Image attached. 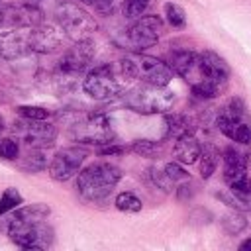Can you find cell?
Listing matches in <instances>:
<instances>
[{
  "label": "cell",
  "instance_id": "cell-1",
  "mask_svg": "<svg viewBox=\"0 0 251 251\" xmlns=\"http://www.w3.org/2000/svg\"><path fill=\"white\" fill-rule=\"evenodd\" d=\"M120 178H122V173L118 167L110 163H96L78 173L76 190L84 200L100 202L112 194Z\"/></svg>",
  "mask_w": 251,
  "mask_h": 251
},
{
  "label": "cell",
  "instance_id": "cell-2",
  "mask_svg": "<svg viewBox=\"0 0 251 251\" xmlns=\"http://www.w3.org/2000/svg\"><path fill=\"white\" fill-rule=\"evenodd\" d=\"M120 67L127 80H141L157 86H169L175 73L169 63L143 53H127L120 61Z\"/></svg>",
  "mask_w": 251,
  "mask_h": 251
},
{
  "label": "cell",
  "instance_id": "cell-3",
  "mask_svg": "<svg viewBox=\"0 0 251 251\" xmlns=\"http://www.w3.org/2000/svg\"><path fill=\"white\" fill-rule=\"evenodd\" d=\"M126 108L137 114H167L175 104V94L167 86L147 84L141 82L139 86H133L124 92L122 96Z\"/></svg>",
  "mask_w": 251,
  "mask_h": 251
},
{
  "label": "cell",
  "instance_id": "cell-4",
  "mask_svg": "<svg viewBox=\"0 0 251 251\" xmlns=\"http://www.w3.org/2000/svg\"><path fill=\"white\" fill-rule=\"evenodd\" d=\"M126 80L127 76L122 67L116 69L114 65H100L88 71L82 80V90L94 100H112L122 94Z\"/></svg>",
  "mask_w": 251,
  "mask_h": 251
},
{
  "label": "cell",
  "instance_id": "cell-5",
  "mask_svg": "<svg viewBox=\"0 0 251 251\" xmlns=\"http://www.w3.org/2000/svg\"><path fill=\"white\" fill-rule=\"evenodd\" d=\"M71 139L78 143H94V145H108L114 141V129L110 118L104 112L82 114L69 126Z\"/></svg>",
  "mask_w": 251,
  "mask_h": 251
},
{
  "label": "cell",
  "instance_id": "cell-6",
  "mask_svg": "<svg viewBox=\"0 0 251 251\" xmlns=\"http://www.w3.org/2000/svg\"><path fill=\"white\" fill-rule=\"evenodd\" d=\"M57 22L71 41L90 39V35L96 31L94 18L84 8L73 2H63L57 6Z\"/></svg>",
  "mask_w": 251,
  "mask_h": 251
},
{
  "label": "cell",
  "instance_id": "cell-7",
  "mask_svg": "<svg viewBox=\"0 0 251 251\" xmlns=\"http://www.w3.org/2000/svg\"><path fill=\"white\" fill-rule=\"evenodd\" d=\"M10 239L22 249H47L53 241V231L43 222L12 218L8 226Z\"/></svg>",
  "mask_w": 251,
  "mask_h": 251
},
{
  "label": "cell",
  "instance_id": "cell-8",
  "mask_svg": "<svg viewBox=\"0 0 251 251\" xmlns=\"http://www.w3.org/2000/svg\"><path fill=\"white\" fill-rule=\"evenodd\" d=\"M165 31V24L159 16L155 14H149V16H139L137 22L127 29V43L131 45V49L135 51H143V49H149L153 47L161 33Z\"/></svg>",
  "mask_w": 251,
  "mask_h": 251
},
{
  "label": "cell",
  "instance_id": "cell-9",
  "mask_svg": "<svg viewBox=\"0 0 251 251\" xmlns=\"http://www.w3.org/2000/svg\"><path fill=\"white\" fill-rule=\"evenodd\" d=\"M14 131L20 133L22 141L27 147L45 149L51 147L57 139V127L53 124H47L45 120H24L14 124Z\"/></svg>",
  "mask_w": 251,
  "mask_h": 251
},
{
  "label": "cell",
  "instance_id": "cell-10",
  "mask_svg": "<svg viewBox=\"0 0 251 251\" xmlns=\"http://www.w3.org/2000/svg\"><path fill=\"white\" fill-rule=\"evenodd\" d=\"M86 159V151L78 149V147H65L61 151H57L49 163V176L57 182H65L69 178H73L80 165Z\"/></svg>",
  "mask_w": 251,
  "mask_h": 251
},
{
  "label": "cell",
  "instance_id": "cell-11",
  "mask_svg": "<svg viewBox=\"0 0 251 251\" xmlns=\"http://www.w3.org/2000/svg\"><path fill=\"white\" fill-rule=\"evenodd\" d=\"M94 53H96V47L90 39L75 41V45L59 61V75L69 76V78L80 75L94 59Z\"/></svg>",
  "mask_w": 251,
  "mask_h": 251
},
{
  "label": "cell",
  "instance_id": "cell-12",
  "mask_svg": "<svg viewBox=\"0 0 251 251\" xmlns=\"http://www.w3.org/2000/svg\"><path fill=\"white\" fill-rule=\"evenodd\" d=\"M33 53L29 43V27H16L0 33V59L16 61Z\"/></svg>",
  "mask_w": 251,
  "mask_h": 251
},
{
  "label": "cell",
  "instance_id": "cell-13",
  "mask_svg": "<svg viewBox=\"0 0 251 251\" xmlns=\"http://www.w3.org/2000/svg\"><path fill=\"white\" fill-rule=\"evenodd\" d=\"M2 14H4V25L37 27L43 24V12L31 2H24L18 6H4Z\"/></svg>",
  "mask_w": 251,
  "mask_h": 251
},
{
  "label": "cell",
  "instance_id": "cell-14",
  "mask_svg": "<svg viewBox=\"0 0 251 251\" xmlns=\"http://www.w3.org/2000/svg\"><path fill=\"white\" fill-rule=\"evenodd\" d=\"M29 43L33 53H55L63 45V31L45 24L29 27Z\"/></svg>",
  "mask_w": 251,
  "mask_h": 251
},
{
  "label": "cell",
  "instance_id": "cell-15",
  "mask_svg": "<svg viewBox=\"0 0 251 251\" xmlns=\"http://www.w3.org/2000/svg\"><path fill=\"white\" fill-rule=\"evenodd\" d=\"M216 124H218V129H220L226 137H229L231 141L243 143V145L251 143V127H249L243 120H237V118L220 114L218 120H216Z\"/></svg>",
  "mask_w": 251,
  "mask_h": 251
},
{
  "label": "cell",
  "instance_id": "cell-16",
  "mask_svg": "<svg viewBox=\"0 0 251 251\" xmlns=\"http://www.w3.org/2000/svg\"><path fill=\"white\" fill-rule=\"evenodd\" d=\"M167 63L171 65V69H173L176 75H180L184 80H188V78L194 75V71L198 69L200 53L188 51V49H178V51H173V53L169 55V61H167Z\"/></svg>",
  "mask_w": 251,
  "mask_h": 251
},
{
  "label": "cell",
  "instance_id": "cell-17",
  "mask_svg": "<svg viewBox=\"0 0 251 251\" xmlns=\"http://www.w3.org/2000/svg\"><path fill=\"white\" fill-rule=\"evenodd\" d=\"M200 153H202V145L198 143L194 133H186V135H180L178 139H175V147H173L175 161H178L182 165H192L200 159Z\"/></svg>",
  "mask_w": 251,
  "mask_h": 251
},
{
  "label": "cell",
  "instance_id": "cell-18",
  "mask_svg": "<svg viewBox=\"0 0 251 251\" xmlns=\"http://www.w3.org/2000/svg\"><path fill=\"white\" fill-rule=\"evenodd\" d=\"M222 159H224V180L227 184H231L237 178L245 176L247 159H245V155L241 151H237L235 147H226Z\"/></svg>",
  "mask_w": 251,
  "mask_h": 251
},
{
  "label": "cell",
  "instance_id": "cell-19",
  "mask_svg": "<svg viewBox=\"0 0 251 251\" xmlns=\"http://www.w3.org/2000/svg\"><path fill=\"white\" fill-rule=\"evenodd\" d=\"M165 124H167V139H178L180 135L192 133L194 131V122L192 118H188L186 114H167L165 116Z\"/></svg>",
  "mask_w": 251,
  "mask_h": 251
},
{
  "label": "cell",
  "instance_id": "cell-20",
  "mask_svg": "<svg viewBox=\"0 0 251 251\" xmlns=\"http://www.w3.org/2000/svg\"><path fill=\"white\" fill-rule=\"evenodd\" d=\"M218 163H220V151H218L214 145H204V147H202V153H200V159H198L200 176H202V178H210L212 173L216 171Z\"/></svg>",
  "mask_w": 251,
  "mask_h": 251
},
{
  "label": "cell",
  "instance_id": "cell-21",
  "mask_svg": "<svg viewBox=\"0 0 251 251\" xmlns=\"http://www.w3.org/2000/svg\"><path fill=\"white\" fill-rule=\"evenodd\" d=\"M49 214H51L49 206H47V204H41V202H37V204H31V206H24V208L20 206V208H16L12 218L29 220V222H43V220H45Z\"/></svg>",
  "mask_w": 251,
  "mask_h": 251
},
{
  "label": "cell",
  "instance_id": "cell-22",
  "mask_svg": "<svg viewBox=\"0 0 251 251\" xmlns=\"http://www.w3.org/2000/svg\"><path fill=\"white\" fill-rule=\"evenodd\" d=\"M20 167L25 171V173H39L47 167V159L43 155V149H35L31 147V151H27L22 161H20Z\"/></svg>",
  "mask_w": 251,
  "mask_h": 251
},
{
  "label": "cell",
  "instance_id": "cell-23",
  "mask_svg": "<svg viewBox=\"0 0 251 251\" xmlns=\"http://www.w3.org/2000/svg\"><path fill=\"white\" fill-rule=\"evenodd\" d=\"M20 204H24V198L18 192V188H6L4 194L0 196V216L10 212V210L20 208Z\"/></svg>",
  "mask_w": 251,
  "mask_h": 251
},
{
  "label": "cell",
  "instance_id": "cell-24",
  "mask_svg": "<svg viewBox=\"0 0 251 251\" xmlns=\"http://www.w3.org/2000/svg\"><path fill=\"white\" fill-rule=\"evenodd\" d=\"M141 206V200L133 192H120L116 196V208L122 212H139Z\"/></svg>",
  "mask_w": 251,
  "mask_h": 251
},
{
  "label": "cell",
  "instance_id": "cell-25",
  "mask_svg": "<svg viewBox=\"0 0 251 251\" xmlns=\"http://www.w3.org/2000/svg\"><path fill=\"white\" fill-rule=\"evenodd\" d=\"M165 16H167V20H169V24H171L173 27H184V25H186L184 10H182L178 4L167 2V4H165Z\"/></svg>",
  "mask_w": 251,
  "mask_h": 251
},
{
  "label": "cell",
  "instance_id": "cell-26",
  "mask_svg": "<svg viewBox=\"0 0 251 251\" xmlns=\"http://www.w3.org/2000/svg\"><path fill=\"white\" fill-rule=\"evenodd\" d=\"M129 149H131L135 155H141V157H155V155H159V151H161L159 143H155V141H151V139H137V141L131 143Z\"/></svg>",
  "mask_w": 251,
  "mask_h": 251
},
{
  "label": "cell",
  "instance_id": "cell-27",
  "mask_svg": "<svg viewBox=\"0 0 251 251\" xmlns=\"http://www.w3.org/2000/svg\"><path fill=\"white\" fill-rule=\"evenodd\" d=\"M229 190L235 194V196H239L243 202H247L249 206H251V178L245 175V176H241V178H237L235 182H231L229 184Z\"/></svg>",
  "mask_w": 251,
  "mask_h": 251
},
{
  "label": "cell",
  "instance_id": "cell-28",
  "mask_svg": "<svg viewBox=\"0 0 251 251\" xmlns=\"http://www.w3.org/2000/svg\"><path fill=\"white\" fill-rule=\"evenodd\" d=\"M16 110L24 120H47L51 116V110L43 106H18Z\"/></svg>",
  "mask_w": 251,
  "mask_h": 251
},
{
  "label": "cell",
  "instance_id": "cell-29",
  "mask_svg": "<svg viewBox=\"0 0 251 251\" xmlns=\"http://www.w3.org/2000/svg\"><path fill=\"white\" fill-rule=\"evenodd\" d=\"M165 175L169 176V180L173 182V184H178V182H186V180H190V175L182 169V163H169V165H165Z\"/></svg>",
  "mask_w": 251,
  "mask_h": 251
},
{
  "label": "cell",
  "instance_id": "cell-30",
  "mask_svg": "<svg viewBox=\"0 0 251 251\" xmlns=\"http://www.w3.org/2000/svg\"><path fill=\"white\" fill-rule=\"evenodd\" d=\"M0 157L8 161H16L20 157V145L12 137H0Z\"/></svg>",
  "mask_w": 251,
  "mask_h": 251
},
{
  "label": "cell",
  "instance_id": "cell-31",
  "mask_svg": "<svg viewBox=\"0 0 251 251\" xmlns=\"http://www.w3.org/2000/svg\"><path fill=\"white\" fill-rule=\"evenodd\" d=\"M126 0H90V4L94 6V10L102 16H112L116 14L120 8H124Z\"/></svg>",
  "mask_w": 251,
  "mask_h": 251
},
{
  "label": "cell",
  "instance_id": "cell-32",
  "mask_svg": "<svg viewBox=\"0 0 251 251\" xmlns=\"http://www.w3.org/2000/svg\"><path fill=\"white\" fill-rule=\"evenodd\" d=\"M245 218L241 216V214H237V212H233V214H227L226 218H224V227H226V231L227 233H231V235H237L243 227H245Z\"/></svg>",
  "mask_w": 251,
  "mask_h": 251
},
{
  "label": "cell",
  "instance_id": "cell-33",
  "mask_svg": "<svg viewBox=\"0 0 251 251\" xmlns=\"http://www.w3.org/2000/svg\"><path fill=\"white\" fill-rule=\"evenodd\" d=\"M147 6H149V0H126L122 10H124L126 18H139Z\"/></svg>",
  "mask_w": 251,
  "mask_h": 251
},
{
  "label": "cell",
  "instance_id": "cell-34",
  "mask_svg": "<svg viewBox=\"0 0 251 251\" xmlns=\"http://www.w3.org/2000/svg\"><path fill=\"white\" fill-rule=\"evenodd\" d=\"M124 151H126V147L114 145V141H112V143H108V147H102V149H100V153H102V155H118V153H124Z\"/></svg>",
  "mask_w": 251,
  "mask_h": 251
},
{
  "label": "cell",
  "instance_id": "cell-35",
  "mask_svg": "<svg viewBox=\"0 0 251 251\" xmlns=\"http://www.w3.org/2000/svg\"><path fill=\"white\" fill-rule=\"evenodd\" d=\"M239 249H241V251H251V239H245V241L239 245Z\"/></svg>",
  "mask_w": 251,
  "mask_h": 251
},
{
  "label": "cell",
  "instance_id": "cell-36",
  "mask_svg": "<svg viewBox=\"0 0 251 251\" xmlns=\"http://www.w3.org/2000/svg\"><path fill=\"white\" fill-rule=\"evenodd\" d=\"M0 25H4V14H2V8H0Z\"/></svg>",
  "mask_w": 251,
  "mask_h": 251
},
{
  "label": "cell",
  "instance_id": "cell-37",
  "mask_svg": "<svg viewBox=\"0 0 251 251\" xmlns=\"http://www.w3.org/2000/svg\"><path fill=\"white\" fill-rule=\"evenodd\" d=\"M4 129V120H2V116H0V131Z\"/></svg>",
  "mask_w": 251,
  "mask_h": 251
},
{
  "label": "cell",
  "instance_id": "cell-38",
  "mask_svg": "<svg viewBox=\"0 0 251 251\" xmlns=\"http://www.w3.org/2000/svg\"><path fill=\"white\" fill-rule=\"evenodd\" d=\"M25 2H31V4H35V2H37V0H25Z\"/></svg>",
  "mask_w": 251,
  "mask_h": 251
},
{
  "label": "cell",
  "instance_id": "cell-39",
  "mask_svg": "<svg viewBox=\"0 0 251 251\" xmlns=\"http://www.w3.org/2000/svg\"><path fill=\"white\" fill-rule=\"evenodd\" d=\"M78 2H88V4H90V0H78Z\"/></svg>",
  "mask_w": 251,
  "mask_h": 251
}]
</instances>
